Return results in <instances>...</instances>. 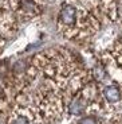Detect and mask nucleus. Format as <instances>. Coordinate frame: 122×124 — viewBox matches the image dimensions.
<instances>
[{
  "label": "nucleus",
  "mask_w": 122,
  "mask_h": 124,
  "mask_svg": "<svg viewBox=\"0 0 122 124\" xmlns=\"http://www.w3.org/2000/svg\"><path fill=\"white\" fill-rule=\"evenodd\" d=\"M105 24L97 0H64L56 19L58 31L71 40L90 39Z\"/></svg>",
  "instance_id": "f257e3e1"
},
{
  "label": "nucleus",
  "mask_w": 122,
  "mask_h": 124,
  "mask_svg": "<svg viewBox=\"0 0 122 124\" xmlns=\"http://www.w3.org/2000/svg\"><path fill=\"white\" fill-rule=\"evenodd\" d=\"M99 68L105 71L107 80L122 88V38L99 55Z\"/></svg>",
  "instance_id": "f03ea898"
},
{
  "label": "nucleus",
  "mask_w": 122,
  "mask_h": 124,
  "mask_svg": "<svg viewBox=\"0 0 122 124\" xmlns=\"http://www.w3.org/2000/svg\"><path fill=\"white\" fill-rule=\"evenodd\" d=\"M106 23L122 22V0H97Z\"/></svg>",
  "instance_id": "7ed1b4c3"
},
{
  "label": "nucleus",
  "mask_w": 122,
  "mask_h": 124,
  "mask_svg": "<svg viewBox=\"0 0 122 124\" xmlns=\"http://www.w3.org/2000/svg\"><path fill=\"white\" fill-rule=\"evenodd\" d=\"M105 124H122V113L121 115L114 116V117H111L107 123H105Z\"/></svg>",
  "instance_id": "20e7f679"
},
{
  "label": "nucleus",
  "mask_w": 122,
  "mask_h": 124,
  "mask_svg": "<svg viewBox=\"0 0 122 124\" xmlns=\"http://www.w3.org/2000/svg\"><path fill=\"white\" fill-rule=\"evenodd\" d=\"M102 124H105V123H102Z\"/></svg>",
  "instance_id": "39448f33"
}]
</instances>
